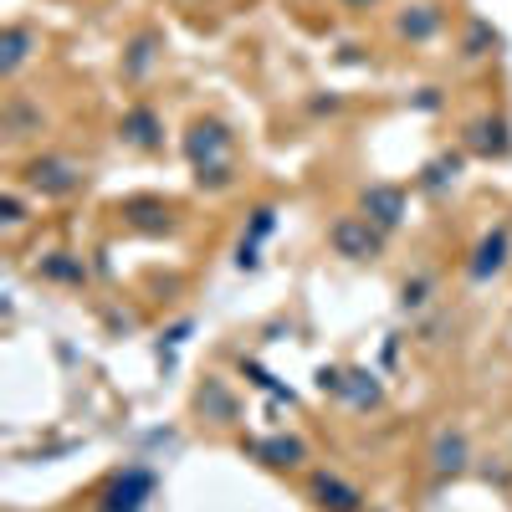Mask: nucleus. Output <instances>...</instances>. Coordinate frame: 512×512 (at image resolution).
<instances>
[{
	"mask_svg": "<svg viewBox=\"0 0 512 512\" xmlns=\"http://www.w3.org/2000/svg\"><path fill=\"white\" fill-rule=\"evenodd\" d=\"M26 185L41 190V195H72V190L88 185V169L62 159V154H41V159L26 164Z\"/></svg>",
	"mask_w": 512,
	"mask_h": 512,
	"instance_id": "f257e3e1",
	"label": "nucleus"
},
{
	"mask_svg": "<svg viewBox=\"0 0 512 512\" xmlns=\"http://www.w3.org/2000/svg\"><path fill=\"white\" fill-rule=\"evenodd\" d=\"M328 241H333V251H338V256H354V262L379 246V236L369 231V216H344V221H338V226L328 231Z\"/></svg>",
	"mask_w": 512,
	"mask_h": 512,
	"instance_id": "f03ea898",
	"label": "nucleus"
},
{
	"mask_svg": "<svg viewBox=\"0 0 512 512\" xmlns=\"http://www.w3.org/2000/svg\"><path fill=\"white\" fill-rule=\"evenodd\" d=\"M0 123H6V139H26V134H41V128H47L41 108H31L26 93H11V98H6V113H0Z\"/></svg>",
	"mask_w": 512,
	"mask_h": 512,
	"instance_id": "7ed1b4c3",
	"label": "nucleus"
},
{
	"mask_svg": "<svg viewBox=\"0 0 512 512\" xmlns=\"http://www.w3.org/2000/svg\"><path fill=\"white\" fill-rule=\"evenodd\" d=\"M313 497H318V507H328V512H354V507L364 502L349 482H338V477H328V472L313 477Z\"/></svg>",
	"mask_w": 512,
	"mask_h": 512,
	"instance_id": "20e7f679",
	"label": "nucleus"
},
{
	"mask_svg": "<svg viewBox=\"0 0 512 512\" xmlns=\"http://www.w3.org/2000/svg\"><path fill=\"white\" fill-rule=\"evenodd\" d=\"M118 134L134 144V149H159V118L149 108H134V113L118 123Z\"/></svg>",
	"mask_w": 512,
	"mask_h": 512,
	"instance_id": "39448f33",
	"label": "nucleus"
},
{
	"mask_svg": "<svg viewBox=\"0 0 512 512\" xmlns=\"http://www.w3.org/2000/svg\"><path fill=\"white\" fill-rule=\"evenodd\" d=\"M231 139H226V128L221 123H195V134H190V154H195V169L210 164V154H226Z\"/></svg>",
	"mask_w": 512,
	"mask_h": 512,
	"instance_id": "423d86ee",
	"label": "nucleus"
},
{
	"mask_svg": "<svg viewBox=\"0 0 512 512\" xmlns=\"http://www.w3.org/2000/svg\"><path fill=\"white\" fill-rule=\"evenodd\" d=\"M441 31V11L436 6H405V16H400V36L405 41H431Z\"/></svg>",
	"mask_w": 512,
	"mask_h": 512,
	"instance_id": "0eeeda50",
	"label": "nucleus"
},
{
	"mask_svg": "<svg viewBox=\"0 0 512 512\" xmlns=\"http://www.w3.org/2000/svg\"><path fill=\"white\" fill-rule=\"evenodd\" d=\"M400 190H390V185H374L369 195H364V216L369 221H379V226H395L400 221Z\"/></svg>",
	"mask_w": 512,
	"mask_h": 512,
	"instance_id": "6e6552de",
	"label": "nucleus"
},
{
	"mask_svg": "<svg viewBox=\"0 0 512 512\" xmlns=\"http://www.w3.org/2000/svg\"><path fill=\"white\" fill-rule=\"evenodd\" d=\"M507 267V236L497 231V236H487L482 246H477V262H472V277H497Z\"/></svg>",
	"mask_w": 512,
	"mask_h": 512,
	"instance_id": "1a4fd4ad",
	"label": "nucleus"
},
{
	"mask_svg": "<svg viewBox=\"0 0 512 512\" xmlns=\"http://www.w3.org/2000/svg\"><path fill=\"white\" fill-rule=\"evenodd\" d=\"M431 461H436V472L446 477V472H461L466 466V436H456V431H446L441 441H436V451H431Z\"/></svg>",
	"mask_w": 512,
	"mask_h": 512,
	"instance_id": "9d476101",
	"label": "nucleus"
},
{
	"mask_svg": "<svg viewBox=\"0 0 512 512\" xmlns=\"http://www.w3.org/2000/svg\"><path fill=\"white\" fill-rule=\"evenodd\" d=\"M31 41H36V36H31L26 26H11V31H6V57H0V72H6V77H16V72L26 67V57H31V52H26Z\"/></svg>",
	"mask_w": 512,
	"mask_h": 512,
	"instance_id": "9b49d317",
	"label": "nucleus"
},
{
	"mask_svg": "<svg viewBox=\"0 0 512 512\" xmlns=\"http://www.w3.org/2000/svg\"><path fill=\"white\" fill-rule=\"evenodd\" d=\"M267 456H277V466H297V456H303V446L297 441H272Z\"/></svg>",
	"mask_w": 512,
	"mask_h": 512,
	"instance_id": "f8f14e48",
	"label": "nucleus"
},
{
	"mask_svg": "<svg viewBox=\"0 0 512 512\" xmlns=\"http://www.w3.org/2000/svg\"><path fill=\"white\" fill-rule=\"evenodd\" d=\"M344 6H354V11H364V6H374V0H344Z\"/></svg>",
	"mask_w": 512,
	"mask_h": 512,
	"instance_id": "ddd939ff",
	"label": "nucleus"
},
{
	"mask_svg": "<svg viewBox=\"0 0 512 512\" xmlns=\"http://www.w3.org/2000/svg\"><path fill=\"white\" fill-rule=\"evenodd\" d=\"M374 512H384V507H374Z\"/></svg>",
	"mask_w": 512,
	"mask_h": 512,
	"instance_id": "4468645a",
	"label": "nucleus"
}]
</instances>
